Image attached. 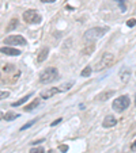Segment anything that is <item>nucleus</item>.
<instances>
[{
    "instance_id": "nucleus-23",
    "label": "nucleus",
    "mask_w": 136,
    "mask_h": 153,
    "mask_svg": "<svg viewBox=\"0 0 136 153\" xmlns=\"http://www.w3.org/2000/svg\"><path fill=\"white\" fill-rule=\"evenodd\" d=\"M44 152H45L44 148H33V149H30L29 153H44Z\"/></svg>"
},
{
    "instance_id": "nucleus-2",
    "label": "nucleus",
    "mask_w": 136,
    "mask_h": 153,
    "mask_svg": "<svg viewBox=\"0 0 136 153\" xmlns=\"http://www.w3.org/2000/svg\"><path fill=\"white\" fill-rule=\"evenodd\" d=\"M57 79H58V71L54 67H49L41 72L38 80L41 84H49V83L56 81Z\"/></svg>"
},
{
    "instance_id": "nucleus-20",
    "label": "nucleus",
    "mask_w": 136,
    "mask_h": 153,
    "mask_svg": "<svg viewBox=\"0 0 136 153\" xmlns=\"http://www.w3.org/2000/svg\"><path fill=\"white\" fill-rule=\"evenodd\" d=\"M35 122H37V119H31L30 122H27V123H25V125L22 126V127H20V131H23V130H27L29 127H31V126L34 125Z\"/></svg>"
},
{
    "instance_id": "nucleus-12",
    "label": "nucleus",
    "mask_w": 136,
    "mask_h": 153,
    "mask_svg": "<svg viewBox=\"0 0 136 153\" xmlns=\"http://www.w3.org/2000/svg\"><path fill=\"white\" fill-rule=\"evenodd\" d=\"M38 106H39V99H34L31 103H29L27 106H25L23 110L26 111V113H30V111H33L34 108H37Z\"/></svg>"
},
{
    "instance_id": "nucleus-24",
    "label": "nucleus",
    "mask_w": 136,
    "mask_h": 153,
    "mask_svg": "<svg viewBox=\"0 0 136 153\" xmlns=\"http://www.w3.org/2000/svg\"><path fill=\"white\" fill-rule=\"evenodd\" d=\"M135 24H136V19H129L128 22H127V26H128V27H133Z\"/></svg>"
},
{
    "instance_id": "nucleus-15",
    "label": "nucleus",
    "mask_w": 136,
    "mask_h": 153,
    "mask_svg": "<svg viewBox=\"0 0 136 153\" xmlns=\"http://www.w3.org/2000/svg\"><path fill=\"white\" fill-rule=\"evenodd\" d=\"M113 95H114V91H106L104 94L98 95V100H108L109 98H112Z\"/></svg>"
},
{
    "instance_id": "nucleus-28",
    "label": "nucleus",
    "mask_w": 136,
    "mask_h": 153,
    "mask_svg": "<svg viewBox=\"0 0 136 153\" xmlns=\"http://www.w3.org/2000/svg\"><path fill=\"white\" fill-rule=\"evenodd\" d=\"M44 141H45V140H37V141H33L31 144H33V145H38V144H41V142H44Z\"/></svg>"
},
{
    "instance_id": "nucleus-3",
    "label": "nucleus",
    "mask_w": 136,
    "mask_h": 153,
    "mask_svg": "<svg viewBox=\"0 0 136 153\" xmlns=\"http://www.w3.org/2000/svg\"><path fill=\"white\" fill-rule=\"evenodd\" d=\"M113 61H114V56H113L112 53H104V54L99 57V60L95 63V68H94V69L97 72H101V71H104V69L110 67L113 64Z\"/></svg>"
},
{
    "instance_id": "nucleus-6",
    "label": "nucleus",
    "mask_w": 136,
    "mask_h": 153,
    "mask_svg": "<svg viewBox=\"0 0 136 153\" xmlns=\"http://www.w3.org/2000/svg\"><path fill=\"white\" fill-rule=\"evenodd\" d=\"M4 43H7L10 46H25L27 42L22 35H10L4 38Z\"/></svg>"
},
{
    "instance_id": "nucleus-18",
    "label": "nucleus",
    "mask_w": 136,
    "mask_h": 153,
    "mask_svg": "<svg viewBox=\"0 0 136 153\" xmlns=\"http://www.w3.org/2000/svg\"><path fill=\"white\" fill-rule=\"evenodd\" d=\"M75 83L74 81H68V83H64V84H63L61 87H60V88H58V90H60V92H64V91H68L71 88V87L74 86Z\"/></svg>"
},
{
    "instance_id": "nucleus-33",
    "label": "nucleus",
    "mask_w": 136,
    "mask_h": 153,
    "mask_svg": "<svg viewBox=\"0 0 136 153\" xmlns=\"http://www.w3.org/2000/svg\"><path fill=\"white\" fill-rule=\"evenodd\" d=\"M135 104H136V98H135Z\"/></svg>"
},
{
    "instance_id": "nucleus-10",
    "label": "nucleus",
    "mask_w": 136,
    "mask_h": 153,
    "mask_svg": "<svg viewBox=\"0 0 136 153\" xmlns=\"http://www.w3.org/2000/svg\"><path fill=\"white\" fill-rule=\"evenodd\" d=\"M129 76H131V68H129V67L121 68V71H120V79H121V81L127 83V81L129 80Z\"/></svg>"
},
{
    "instance_id": "nucleus-7",
    "label": "nucleus",
    "mask_w": 136,
    "mask_h": 153,
    "mask_svg": "<svg viewBox=\"0 0 136 153\" xmlns=\"http://www.w3.org/2000/svg\"><path fill=\"white\" fill-rule=\"evenodd\" d=\"M0 53L14 57V56H19L20 50H18V49H15V47H11V46H3V47H0Z\"/></svg>"
},
{
    "instance_id": "nucleus-11",
    "label": "nucleus",
    "mask_w": 136,
    "mask_h": 153,
    "mask_svg": "<svg viewBox=\"0 0 136 153\" xmlns=\"http://www.w3.org/2000/svg\"><path fill=\"white\" fill-rule=\"evenodd\" d=\"M48 54H49V49L48 47H42L38 53V57H37V61L38 63H44L45 60L48 58Z\"/></svg>"
},
{
    "instance_id": "nucleus-30",
    "label": "nucleus",
    "mask_w": 136,
    "mask_h": 153,
    "mask_svg": "<svg viewBox=\"0 0 136 153\" xmlns=\"http://www.w3.org/2000/svg\"><path fill=\"white\" fill-rule=\"evenodd\" d=\"M131 150H136V141L133 142L132 145H131Z\"/></svg>"
},
{
    "instance_id": "nucleus-13",
    "label": "nucleus",
    "mask_w": 136,
    "mask_h": 153,
    "mask_svg": "<svg viewBox=\"0 0 136 153\" xmlns=\"http://www.w3.org/2000/svg\"><path fill=\"white\" fill-rule=\"evenodd\" d=\"M33 96V92H30L29 95H26V96H23V98H20L19 100H16V102H14V103H11V106L12 107H18V106H22L23 103H26L27 100H29V98H31Z\"/></svg>"
},
{
    "instance_id": "nucleus-8",
    "label": "nucleus",
    "mask_w": 136,
    "mask_h": 153,
    "mask_svg": "<svg viewBox=\"0 0 136 153\" xmlns=\"http://www.w3.org/2000/svg\"><path fill=\"white\" fill-rule=\"evenodd\" d=\"M58 92H60V90H58V88H54V87H52V88L44 90L42 92H41V98H42V99H49V98H52V96H54L56 94H58Z\"/></svg>"
},
{
    "instance_id": "nucleus-5",
    "label": "nucleus",
    "mask_w": 136,
    "mask_h": 153,
    "mask_svg": "<svg viewBox=\"0 0 136 153\" xmlns=\"http://www.w3.org/2000/svg\"><path fill=\"white\" fill-rule=\"evenodd\" d=\"M23 20L29 24H38L42 22V16L35 10H27L23 12Z\"/></svg>"
},
{
    "instance_id": "nucleus-22",
    "label": "nucleus",
    "mask_w": 136,
    "mask_h": 153,
    "mask_svg": "<svg viewBox=\"0 0 136 153\" xmlns=\"http://www.w3.org/2000/svg\"><path fill=\"white\" fill-rule=\"evenodd\" d=\"M10 96V92L8 91H0V100H3V99L8 98Z\"/></svg>"
},
{
    "instance_id": "nucleus-26",
    "label": "nucleus",
    "mask_w": 136,
    "mask_h": 153,
    "mask_svg": "<svg viewBox=\"0 0 136 153\" xmlns=\"http://www.w3.org/2000/svg\"><path fill=\"white\" fill-rule=\"evenodd\" d=\"M61 121H63V118H57V119H56V121H53L51 123V126H57L58 123H61Z\"/></svg>"
},
{
    "instance_id": "nucleus-9",
    "label": "nucleus",
    "mask_w": 136,
    "mask_h": 153,
    "mask_svg": "<svg viewBox=\"0 0 136 153\" xmlns=\"http://www.w3.org/2000/svg\"><path fill=\"white\" fill-rule=\"evenodd\" d=\"M117 125V119L113 115H108V117H105V119H104V122H102V126L105 127V129H109V127H113V126Z\"/></svg>"
},
{
    "instance_id": "nucleus-29",
    "label": "nucleus",
    "mask_w": 136,
    "mask_h": 153,
    "mask_svg": "<svg viewBox=\"0 0 136 153\" xmlns=\"http://www.w3.org/2000/svg\"><path fill=\"white\" fill-rule=\"evenodd\" d=\"M41 1H42V3H54L56 0H41Z\"/></svg>"
},
{
    "instance_id": "nucleus-32",
    "label": "nucleus",
    "mask_w": 136,
    "mask_h": 153,
    "mask_svg": "<svg viewBox=\"0 0 136 153\" xmlns=\"http://www.w3.org/2000/svg\"><path fill=\"white\" fill-rule=\"evenodd\" d=\"M48 153H56V152H54V150H49V152H48Z\"/></svg>"
},
{
    "instance_id": "nucleus-31",
    "label": "nucleus",
    "mask_w": 136,
    "mask_h": 153,
    "mask_svg": "<svg viewBox=\"0 0 136 153\" xmlns=\"http://www.w3.org/2000/svg\"><path fill=\"white\" fill-rule=\"evenodd\" d=\"M1 119H4V113H1V111H0V121H1Z\"/></svg>"
},
{
    "instance_id": "nucleus-25",
    "label": "nucleus",
    "mask_w": 136,
    "mask_h": 153,
    "mask_svg": "<svg viewBox=\"0 0 136 153\" xmlns=\"http://www.w3.org/2000/svg\"><path fill=\"white\" fill-rule=\"evenodd\" d=\"M58 149H60V152L66 153L68 150V145H58Z\"/></svg>"
},
{
    "instance_id": "nucleus-17",
    "label": "nucleus",
    "mask_w": 136,
    "mask_h": 153,
    "mask_svg": "<svg viewBox=\"0 0 136 153\" xmlns=\"http://www.w3.org/2000/svg\"><path fill=\"white\" fill-rule=\"evenodd\" d=\"M91 72H93V68L90 67V65H87V67L82 71V73H80V76L82 77H89L90 75H91Z\"/></svg>"
},
{
    "instance_id": "nucleus-27",
    "label": "nucleus",
    "mask_w": 136,
    "mask_h": 153,
    "mask_svg": "<svg viewBox=\"0 0 136 153\" xmlns=\"http://www.w3.org/2000/svg\"><path fill=\"white\" fill-rule=\"evenodd\" d=\"M12 69H14L12 65H7V67H4V72H10V71H12Z\"/></svg>"
},
{
    "instance_id": "nucleus-1",
    "label": "nucleus",
    "mask_w": 136,
    "mask_h": 153,
    "mask_svg": "<svg viewBox=\"0 0 136 153\" xmlns=\"http://www.w3.org/2000/svg\"><path fill=\"white\" fill-rule=\"evenodd\" d=\"M109 31V27H93V29H89L85 33V35H83V39H85L86 42H94L95 39L101 38Z\"/></svg>"
},
{
    "instance_id": "nucleus-16",
    "label": "nucleus",
    "mask_w": 136,
    "mask_h": 153,
    "mask_svg": "<svg viewBox=\"0 0 136 153\" xmlns=\"http://www.w3.org/2000/svg\"><path fill=\"white\" fill-rule=\"evenodd\" d=\"M16 27H18V19H15V18H14V19L10 20V23H8V26H7V29H6V30L10 33V31H12V30H15Z\"/></svg>"
},
{
    "instance_id": "nucleus-21",
    "label": "nucleus",
    "mask_w": 136,
    "mask_h": 153,
    "mask_svg": "<svg viewBox=\"0 0 136 153\" xmlns=\"http://www.w3.org/2000/svg\"><path fill=\"white\" fill-rule=\"evenodd\" d=\"M94 49H95V45H94V42H93V43H90L86 49H83V53H85V54H90L91 51H94Z\"/></svg>"
},
{
    "instance_id": "nucleus-14",
    "label": "nucleus",
    "mask_w": 136,
    "mask_h": 153,
    "mask_svg": "<svg viewBox=\"0 0 136 153\" xmlns=\"http://www.w3.org/2000/svg\"><path fill=\"white\" fill-rule=\"evenodd\" d=\"M16 118H19V114L12 113V111H8V113H6V114H4V121L11 122V121H14V119H16Z\"/></svg>"
},
{
    "instance_id": "nucleus-19",
    "label": "nucleus",
    "mask_w": 136,
    "mask_h": 153,
    "mask_svg": "<svg viewBox=\"0 0 136 153\" xmlns=\"http://www.w3.org/2000/svg\"><path fill=\"white\" fill-rule=\"evenodd\" d=\"M117 4H118V7H120L121 12H125L127 11V3H125V0H114Z\"/></svg>"
},
{
    "instance_id": "nucleus-4",
    "label": "nucleus",
    "mask_w": 136,
    "mask_h": 153,
    "mask_svg": "<svg viewBox=\"0 0 136 153\" xmlns=\"http://www.w3.org/2000/svg\"><path fill=\"white\" fill-rule=\"evenodd\" d=\"M129 103H131V99H129L128 95H123L120 98L114 99V102H113V110L117 111V113H123L125 108L129 107Z\"/></svg>"
}]
</instances>
